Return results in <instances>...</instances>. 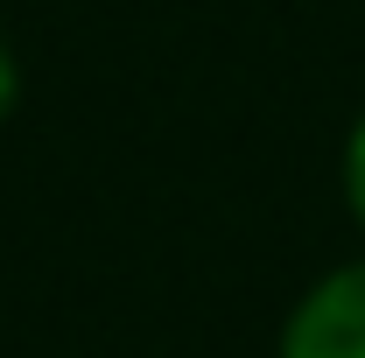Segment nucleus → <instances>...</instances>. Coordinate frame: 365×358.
Segmentation results:
<instances>
[{"label": "nucleus", "mask_w": 365, "mask_h": 358, "mask_svg": "<svg viewBox=\"0 0 365 358\" xmlns=\"http://www.w3.org/2000/svg\"><path fill=\"white\" fill-rule=\"evenodd\" d=\"M14 91H21V71H14V49L0 43V120H7V106H14Z\"/></svg>", "instance_id": "7ed1b4c3"}, {"label": "nucleus", "mask_w": 365, "mask_h": 358, "mask_svg": "<svg viewBox=\"0 0 365 358\" xmlns=\"http://www.w3.org/2000/svg\"><path fill=\"white\" fill-rule=\"evenodd\" d=\"M281 358H365V260L323 274L288 310Z\"/></svg>", "instance_id": "f257e3e1"}, {"label": "nucleus", "mask_w": 365, "mask_h": 358, "mask_svg": "<svg viewBox=\"0 0 365 358\" xmlns=\"http://www.w3.org/2000/svg\"><path fill=\"white\" fill-rule=\"evenodd\" d=\"M344 197H351V218L365 225V113L351 127V140H344Z\"/></svg>", "instance_id": "f03ea898"}]
</instances>
